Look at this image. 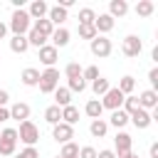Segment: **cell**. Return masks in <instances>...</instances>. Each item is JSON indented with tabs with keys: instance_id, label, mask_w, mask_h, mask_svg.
<instances>
[{
	"instance_id": "obj_1",
	"label": "cell",
	"mask_w": 158,
	"mask_h": 158,
	"mask_svg": "<svg viewBox=\"0 0 158 158\" xmlns=\"http://www.w3.org/2000/svg\"><path fill=\"white\" fill-rule=\"evenodd\" d=\"M40 91L42 94H54V89L59 86V69L57 67H49L44 72H40V81H37Z\"/></svg>"
},
{
	"instance_id": "obj_2",
	"label": "cell",
	"mask_w": 158,
	"mask_h": 158,
	"mask_svg": "<svg viewBox=\"0 0 158 158\" xmlns=\"http://www.w3.org/2000/svg\"><path fill=\"white\" fill-rule=\"evenodd\" d=\"M30 27H32V20H30L27 10H15V12H12V17H10L7 30H12V35H27V32H30Z\"/></svg>"
},
{
	"instance_id": "obj_3",
	"label": "cell",
	"mask_w": 158,
	"mask_h": 158,
	"mask_svg": "<svg viewBox=\"0 0 158 158\" xmlns=\"http://www.w3.org/2000/svg\"><path fill=\"white\" fill-rule=\"evenodd\" d=\"M17 148V128H0V156L10 158Z\"/></svg>"
},
{
	"instance_id": "obj_4",
	"label": "cell",
	"mask_w": 158,
	"mask_h": 158,
	"mask_svg": "<svg viewBox=\"0 0 158 158\" xmlns=\"http://www.w3.org/2000/svg\"><path fill=\"white\" fill-rule=\"evenodd\" d=\"M17 141H22L25 146H35L37 141H40V128L27 118V121H22L20 123V128H17Z\"/></svg>"
},
{
	"instance_id": "obj_5",
	"label": "cell",
	"mask_w": 158,
	"mask_h": 158,
	"mask_svg": "<svg viewBox=\"0 0 158 158\" xmlns=\"http://www.w3.org/2000/svg\"><path fill=\"white\" fill-rule=\"evenodd\" d=\"M89 49H91V54H94V57L104 59V57H109V54L114 52V44H111V40H109V37L96 35V37L89 42Z\"/></svg>"
},
{
	"instance_id": "obj_6",
	"label": "cell",
	"mask_w": 158,
	"mask_h": 158,
	"mask_svg": "<svg viewBox=\"0 0 158 158\" xmlns=\"http://www.w3.org/2000/svg\"><path fill=\"white\" fill-rule=\"evenodd\" d=\"M123 99H126V96H123L116 86H111V89L101 96V106H104V109H109V111H118V109L123 106Z\"/></svg>"
},
{
	"instance_id": "obj_7",
	"label": "cell",
	"mask_w": 158,
	"mask_h": 158,
	"mask_svg": "<svg viewBox=\"0 0 158 158\" xmlns=\"http://www.w3.org/2000/svg\"><path fill=\"white\" fill-rule=\"evenodd\" d=\"M121 52H123L126 57H138V54L143 52V42H141V37H138V35H126L123 42H121Z\"/></svg>"
},
{
	"instance_id": "obj_8",
	"label": "cell",
	"mask_w": 158,
	"mask_h": 158,
	"mask_svg": "<svg viewBox=\"0 0 158 158\" xmlns=\"http://www.w3.org/2000/svg\"><path fill=\"white\" fill-rule=\"evenodd\" d=\"M52 138L57 141V143H69L72 138H74V126H67V123H57V126H52Z\"/></svg>"
},
{
	"instance_id": "obj_9",
	"label": "cell",
	"mask_w": 158,
	"mask_h": 158,
	"mask_svg": "<svg viewBox=\"0 0 158 158\" xmlns=\"http://www.w3.org/2000/svg\"><path fill=\"white\" fill-rule=\"evenodd\" d=\"M131 146H133V138L126 133V131H118L116 133V138H114V153L116 156H126V153H131Z\"/></svg>"
},
{
	"instance_id": "obj_10",
	"label": "cell",
	"mask_w": 158,
	"mask_h": 158,
	"mask_svg": "<svg viewBox=\"0 0 158 158\" xmlns=\"http://www.w3.org/2000/svg\"><path fill=\"white\" fill-rule=\"evenodd\" d=\"M40 52V62L49 69V67H54L57 64V59H59V49L57 47H52V44H44V47H40L37 49Z\"/></svg>"
},
{
	"instance_id": "obj_11",
	"label": "cell",
	"mask_w": 158,
	"mask_h": 158,
	"mask_svg": "<svg viewBox=\"0 0 158 158\" xmlns=\"http://www.w3.org/2000/svg\"><path fill=\"white\" fill-rule=\"evenodd\" d=\"M136 99H138V106H141V109H146V111H153V109H158V94H156L153 89H146V91H141Z\"/></svg>"
},
{
	"instance_id": "obj_12",
	"label": "cell",
	"mask_w": 158,
	"mask_h": 158,
	"mask_svg": "<svg viewBox=\"0 0 158 158\" xmlns=\"http://www.w3.org/2000/svg\"><path fill=\"white\" fill-rule=\"evenodd\" d=\"M114 25H116V20L111 17V15H96V20H94V30H96V35H104L106 37V32H111L114 30Z\"/></svg>"
},
{
	"instance_id": "obj_13",
	"label": "cell",
	"mask_w": 158,
	"mask_h": 158,
	"mask_svg": "<svg viewBox=\"0 0 158 158\" xmlns=\"http://www.w3.org/2000/svg\"><path fill=\"white\" fill-rule=\"evenodd\" d=\"M128 121L138 128V131H143V128H148L151 123H153V118H151V111H146V109H138L136 114H131L128 116Z\"/></svg>"
},
{
	"instance_id": "obj_14",
	"label": "cell",
	"mask_w": 158,
	"mask_h": 158,
	"mask_svg": "<svg viewBox=\"0 0 158 158\" xmlns=\"http://www.w3.org/2000/svg\"><path fill=\"white\" fill-rule=\"evenodd\" d=\"M7 111H10V118H15V121H20V123L30 118V104H25V101H17V104H12Z\"/></svg>"
},
{
	"instance_id": "obj_15",
	"label": "cell",
	"mask_w": 158,
	"mask_h": 158,
	"mask_svg": "<svg viewBox=\"0 0 158 158\" xmlns=\"http://www.w3.org/2000/svg\"><path fill=\"white\" fill-rule=\"evenodd\" d=\"M47 10H49V5L44 0H32L27 15H30V20H42V17H47Z\"/></svg>"
},
{
	"instance_id": "obj_16",
	"label": "cell",
	"mask_w": 158,
	"mask_h": 158,
	"mask_svg": "<svg viewBox=\"0 0 158 158\" xmlns=\"http://www.w3.org/2000/svg\"><path fill=\"white\" fill-rule=\"evenodd\" d=\"M67 17H69V12H67L64 7H59V5H54V7L47 10V20H49L52 25H57V27H62V25L67 22Z\"/></svg>"
},
{
	"instance_id": "obj_17",
	"label": "cell",
	"mask_w": 158,
	"mask_h": 158,
	"mask_svg": "<svg viewBox=\"0 0 158 158\" xmlns=\"http://www.w3.org/2000/svg\"><path fill=\"white\" fill-rule=\"evenodd\" d=\"M69 37H72V35H69L67 27H54V32H52L49 40H52V47L59 49V47H67V44H69Z\"/></svg>"
},
{
	"instance_id": "obj_18",
	"label": "cell",
	"mask_w": 158,
	"mask_h": 158,
	"mask_svg": "<svg viewBox=\"0 0 158 158\" xmlns=\"http://www.w3.org/2000/svg\"><path fill=\"white\" fill-rule=\"evenodd\" d=\"M84 114L94 121V118H101V114H104V106H101V101L99 99H89L86 104H84Z\"/></svg>"
},
{
	"instance_id": "obj_19",
	"label": "cell",
	"mask_w": 158,
	"mask_h": 158,
	"mask_svg": "<svg viewBox=\"0 0 158 158\" xmlns=\"http://www.w3.org/2000/svg\"><path fill=\"white\" fill-rule=\"evenodd\" d=\"M126 12H128V2H126V0H111V2H109V12H106V15H111L114 20H116V17H123Z\"/></svg>"
},
{
	"instance_id": "obj_20",
	"label": "cell",
	"mask_w": 158,
	"mask_h": 158,
	"mask_svg": "<svg viewBox=\"0 0 158 158\" xmlns=\"http://www.w3.org/2000/svg\"><path fill=\"white\" fill-rule=\"evenodd\" d=\"M54 106H59V109H64V106H69L72 104V91L67 89V86H57L54 89Z\"/></svg>"
},
{
	"instance_id": "obj_21",
	"label": "cell",
	"mask_w": 158,
	"mask_h": 158,
	"mask_svg": "<svg viewBox=\"0 0 158 158\" xmlns=\"http://www.w3.org/2000/svg\"><path fill=\"white\" fill-rule=\"evenodd\" d=\"M32 30H37L42 37H47V40H49V37H52V32H54V25H52L47 17H42V20H35V22H32Z\"/></svg>"
},
{
	"instance_id": "obj_22",
	"label": "cell",
	"mask_w": 158,
	"mask_h": 158,
	"mask_svg": "<svg viewBox=\"0 0 158 158\" xmlns=\"http://www.w3.org/2000/svg\"><path fill=\"white\" fill-rule=\"evenodd\" d=\"M10 49H12L15 54H25V52L30 49L27 37H25V35H12V40H10Z\"/></svg>"
},
{
	"instance_id": "obj_23",
	"label": "cell",
	"mask_w": 158,
	"mask_h": 158,
	"mask_svg": "<svg viewBox=\"0 0 158 158\" xmlns=\"http://www.w3.org/2000/svg\"><path fill=\"white\" fill-rule=\"evenodd\" d=\"M20 79H22V84H25V86H37V81H40V69L27 67V69H22Z\"/></svg>"
},
{
	"instance_id": "obj_24",
	"label": "cell",
	"mask_w": 158,
	"mask_h": 158,
	"mask_svg": "<svg viewBox=\"0 0 158 158\" xmlns=\"http://www.w3.org/2000/svg\"><path fill=\"white\" fill-rule=\"evenodd\" d=\"M106 131H109V123H106L104 118H94V121L89 123V133H91L94 138H104Z\"/></svg>"
},
{
	"instance_id": "obj_25",
	"label": "cell",
	"mask_w": 158,
	"mask_h": 158,
	"mask_svg": "<svg viewBox=\"0 0 158 158\" xmlns=\"http://www.w3.org/2000/svg\"><path fill=\"white\" fill-rule=\"evenodd\" d=\"M77 121H79V109H77V106H72V104H69V106H64V109H62V123L74 126Z\"/></svg>"
},
{
	"instance_id": "obj_26",
	"label": "cell",
	"mask_w": 158,
	"mask_h": 158,
	"mask_svg": "<svg viewBox=\"0 0 158 158\" xmlns=\"http://www.w3.org/2000/svg\"><path fill=\"white\" fill-rule=\"evenodd\" d=\"M44 121H47V123H52V126H57V123L62 121V109H59V106H54V104H52V106H47V109H44Z\"/></svg>"
},
{
	"instance_id": "obj_27",
	"label": "cell",
	"mask_w": 158,
	"mask_h": 158,
	"mask_svg": "<svg viewBox=\"0 0 158 158\" xmlns=\"http://www.w3.org/2000/svg\"><path fill=\"white\" fill-rule=\"evenodd\" d=\"M106 123H111L114 128H123V126L128 123V114L121 111V109H118V111H111V118H109Z\"/></svg>"
},
{
	"instance_id": "obj_28",
	"label": "cell",
	"mask_w": 158,
	"mask_h": 158,
	"mask_svg": "<svg viewBox=\"0 0 158 158\" xmlns=\"http://www.w3.org/2000/svg\"><path fill=\"white\" fill-rule=\"evenodd\" d=\"M25 37H27V44H30V47H37V49H40V47L47 44V37H42V35H40L37 30H32V27H30V32H27Z\"/></svg>"
},
{
	"instance_id": "obj_29",
	"label": "cell",
	"mask_w": 158,
	"mask_h": 158,
	"mask_svg": "<svg viewBox=\"0 0 158 158\" xmlns=\"http://www.w3.org/2000/svg\"><path fill=\"white\" fill-rule=\"evenodd\" d=\"M116 89H118L123 96H131V91L136 89V79L126 74V77H121V81H118V86H116Z\"/></svg>"
},
{
	"instance_id": "obj_30",
	"label": "cell",
	"mask_w": 158,
	"mask_h": 158,
	"mask_svg": "<svg viewBox=\"0 0 158 158\" xmlns=\"http://www.w3.org/2000/svg\"><path fill=\"white\" fill-rule=\"evenodd\" d=\"M153 10H156V5L151 0H138L136 2V15L138 17H148V15H153Z\"/></svg>"
},
{
	"instance_id": "obj_31",
	"label": "cell",
	"mask_w": 158,
	"mask_h": 158,
	"mask_svg": "<svg viewBox=\"0 0 158 158\" xmlns=\"http://www.w3.org/2000/svg\"><path fill=\"white\" fill-rule=\"evenodd\" d=\"M109 89H111V84H109V79H104V77H99V79L91 81V91H94L96 96H104Z\"/></svg>"
},
{
	"instance_id": "obj_32",
	"label": "cell",
	"mask_w": 158,
	"mask_h": 158,
	"mask_svg": "<svg viewBox=\"0 0 158 158\" xmlns=\"http://www.w3.org/2000/svg\"><path fill=\"white\" fill-rule=\"evenodd\" d=\"M59 158H79V146H77L74 141L64 143V146H62V151H59Z\"/></svg>"
},
{
	"instance_id": "obj_33",
	"label": "cell",
	"mask_w": 158,
	"mask_h": 158,
	"mask_svg": "<svg viewBox=\"0 0 158 158\" xmlns=\"http://www.w3.org/2000/svg\"><path fill=\"white\" fill-rule=\"evenodd\" d=\"M94 20H96V12L91 7H81L79 10V25H94Z\"/></svg>"
},
{
	"instance_id": "obj_34",
	"label": "cell",
	"mask_w": 158,
	"mask_h": 158,
	"mask_svg": "<svg viewBox=\"0 0 158 158\" xmlns=\"http://www.w3.org/2000/svg\"><path fill=\"white\" fill-rule=\"evenodd\" d=\"M138 109H141V106H138V99H136V96H126V99H123V106H121V111H126V114L131 116V114H136Z\"/></svg>"
},
{
	"instance_id": "obj_35",
	"label": "cell",
	"mask_w": 158,
	"mask_h": 158,
	"mask_svg": "<svg viewBox=\"0 0 158 158\" xmlns=\"http://www.w3.org/2000/svg\"><path fill=\"white\" fill-rule=\"evenodd\" d=\"M64 77H67V79H77V77H81V67H79L77 62H69V64L64 67Z\"/></svg>"
},
{
	"instance_id": "obj_36",
	"label": "cell",
	"mask_w": 158,
	"mask_h": 158,
	"mask_svg": "<svg viewBox=\"0 0 158 158\" xmlns=\"http://www.w3.org/2000/svg\"><path fill=\"white\" fill-rule=\"evenodd\" d=\"M81 79H84V81H94V79H99V67H94V64L84 67V69H81Z\"/></svg>"
},
{
	"instance_id": "obj_37",
	"label": "cell",
	"mask_w": 158,
	"mask_h": 158,
	"mask_svg": "<svg viewBox=\"0 0 158 158\" xmlns=\"http://www.w3.org/2000/svg\"><path fill=\"white\" fill-rule=\"evenodd\" d=\"M79 37L91 42V40L96 37V30H94V25H79Z\"/></svg>"
},
{
	"instance_id": "obj_38",
	"label": "cell",
	"mask_w": 158,
	"mask_h": 158,
	"mask_svg": "<svg viewBox=\"0 0 158 158\" xmlns=\"http://www.w3.org/2000/svg\"><path fill=\"white\" fill-rule=\"evenodd\" d=\"M67 81H69V84H67L69 91H79V94H81V91L86 89V81H84L81 77H77V79H67Z\"/></svg>"
},
{
	"instance_id": "obj_39",
	"label": "cell",
	"mask_w": 158,
	"mask_h": 158,
	"mask_svg": "<svg viewBox=\"0 0 158 158\" xmlns=\"http://www.w3.org/2000/svg\"><path fill=\"white\" fill-rule=\"evenodd\" d=\"M12 158H40V151L35 148V146H25L20 153H15Z\"/></svg>"
},
{
	"instance_id": "obj_40",
	"label": "cell",
	"mask_w": 158,
	"mask_h": 158,
	"mask_svg": "<svg viewBox=\"0 0 158 158\" xmlns=\"http://www.w3.org/2000/svg\"><path fill=\"white\" fill-rule=\"evenodd\" d=\"M96 148L94 146H84V148H79V158H96Z\"/></svg>"
},
{
	"instance_id": "obj_41",
	"label": "cell",
	"mask_w": 158,
	"mask_h": 158,
	"mask_svg": "<svg viewBox=\"0 0 158 158\" xmlns=\"http://www.w3.org/2000/svg\"><path fill=\"white\" fill-rule=\"evenodd\" d=\"M148 81H151V86H153V91H156V86H158V67H153V69L148 72Z\"/></svg>"
},
{
	"instance_id": "obj_42",
	"label": "cell",
	"mask_w": 158,
	"mask_h": 158,
	"mask_svg": "<svg viewBox=\"0 0 158 158\" xmlns=\"http://www.w3.org/2000/svg\"><path fill=\"white\" fill-rule=\"evenodd\" d=\"M96 158H116V153H114L111 148H104V151H99V153H96Z\"/></svg>"
},
{
	"instance_id": "obj_43",
	"label": "cell",
	"mask_w": 158,
	"mask_h": 158,
	"mask_svg": "<svg viewBox=\"0 0 158 158\" xmlns=\"http://www.w3.org/2000/svg\"><path fill=\"white\" fill-rule=\"evenodd\" d=\"M7 101H10V94H7L5 89H0V109H5V106H7Z\"/></svg>"
},
{
	"instance_id": "obj_44",
	"label": "cell",
	"mask_w": 158,
	"mask_h": 158,
	"mask_svg": "<svg viewBox=\"0 0 158 158\" xmlns=\"http://www.w3.org/2000/svg\"><path fill=\"white\" fill-rule=\"evenodd\" d=\"M7 118H10V111H7V106H5V109H0V123H5Z\"/></svg>"
},
{
	"instance_id": "obj_45",
	"label": "cell",
	"mask_w": 158,
	"mask_h": 158,
	"mask_svg": "<svg viewBox=\"0 0 158 158\" xmlns=\"http://www.w3.org/2000/svg\"><path fill=\"white\" fill-rule=\"evenodd\" d=\"M148 153H151V158H158V143H151V151Z\"/></svg>"
},
{
	"instance_id": "obj_46",
	"label": "cell",
	"mask_w": 158,
	"mask_h": 158,
	"mask_svg": "<svg viewBox=\"0 0 158 158\" xmlns=\"http://www.w3.org/2000/svg\"><path fill=\"white\" fill-rule=\"evenodd\" d=\"M5 35H7V25H5V22H0V40H2Z\"/></svg>"
},
{
	"instance_id": "obj_47",
	"label": "cell",
	"mask_w": 158,
	"mask_h": 158,
	"mask_svg": "<svg viewBox=\"0 0 158 158\" xmlns=\"http://www.w3.org/2000/svg\"><path fill=\"white\" fill-rule=\"evenodd\" d=\"M128 158H141V156H136V153H131V156H128Z\"/></svg>"
},
{
	"instance_id": "obj_48",
	"label": "cell",
	"mask_w": 158,
	"mask_h": 158,
	"mask_svg": "<svg viewBox=\"0 0 158 158\" xmlns=\"http://www.w3.org/2000/svg\"><path fill=\"white\" fill-rule=\"evenodd\" d=\"M128 156H131V153H126V156H116V158H128Z\"/></svg>"
},
{
	"instance_id": "obj_49",
	"label": "cell",
	"mask_w": 158,
	"mask_h": 158,
	"mask_svg": "<svg viewBox=\"0 0 158 158\" xmlns=\"http://www.w3.org/2000/svg\"><path fill=\"white\" fill-rule=\"evenodd\" d=\"M57 158H59V156H57Z\"/></svg>"
}]
</instances>
